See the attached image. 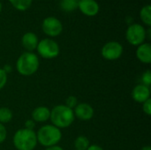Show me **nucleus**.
<instances>
[{"instance_id": "obj_20", "label": "nucleus", "mask_w": 151, "mask_h": 150, "mask_svg": "<svg viewBox=\"0 0 151 150\" xmlns=\"http://www.w3.org/2000/svg\"><path fill=\"white\" fill-rule=\"evenodd\" d=\"M78 104V99L76 96H73V95H71V96H68L65 100V106H67L68 108L73 110Z\"/></svg>"}, {"instance_id": "obj_8", "label": "nucleus", "mask_w": 151, "mask_h": 150, "mask_svg": "<svg viewBox=\"0 0 151 150\" xmlns=\"http://www.w3.org/2000/svg\"><path fill=\"white\" fill-rule=\"evenodd\" d=\"M42 31L50 37H56L62 33L63 26L59 19L55 17H48L42 21Z\"/></svg>"}, {"instance_id": "obj_3", "label": "nucleus", "mask_w": 151, "mask_h": 150, "mask_svg": "<svg viewBox=\"0 0 151 150\" xmlns=\"http://www.w3.org/2000/svg\"><path fill=\"white\" fill-rule=\"evenodd\" d=\"M37 142L45 148L56 146L62 139L61 130L53 125H45L36 133Z\"/></svg>"}, {"instance_id": "obj_4", "label": "nucleus", "mask_w": 151, "mask_h": 150, "mask_svg": "<svg viewBox=\"0 0 151 150\" xmlns=\"http://www.w3.org/2000/svg\"><path fill=\"white\" fill-rule=\"evenodd\" d=\"M12 142L17 150H34L38 143L36 133L26 128L19 129L13 135Z\"/></svg>"}, {"instance_id": "obj_5", "label": "nucleus", "mask_w": 151, "mask_h": 150, "mask_svg": "<svg viewBox=\"0 0 151 150\" xmlns=\"http://www.w3.org/2000/svg\"><path fill=\"white\" fill-rule=\"evenodd\" d=\"M38 54L45 59H52L59 55V46L52 39L45 38L38 42L36 47Z\"/></svg>"}, {"instance_id": "obj_28", "label": "nucleus", "mask_w": 151, "mask_h": 150, "mask_svg": "<svg viewBox=\"0 0 151 150\" xmlns=\"http://www.w3.org/2000/svg\"><path fill=\"white\" fill-rule=\"evenodd\" d=\"M3 69H4V71L6 73H9V72H12V68H11V66H9V65H4Z\"/></svg>"}, {"instance_id": "obj_29", "label": "nucleus", "mask_w": 151, "mask_h": 150, "mask_svg": "<svg viewBox=\"0 0 151 150\" xmlns=\"http://www.w3.org/2000/svg\"><path fill=\"white\" fill-rule=\"evenodd\" d=\"M142 150H151V147L150 146H145L142 149Z\"/></svg>"}, {"instance_id": "obj_18", "label": "nucleus", "mask_w": 151, "mask_h": 150, "mask_svg": "<svg viewBox=\"0 0 151 150\" xmlns=\"http://www.w3.org/2000/svg\"><path fill=\"white\" fill-rule=\"evenodd\" d=\"M13 114L12 111L7 107H1L0 108V123L4 125L9 123L12 119Z\"/></svg>"}, {"instance_id": "obj_19", "label": "nucleus", "mask_w": 151, "mask_h": 150, "mask_svg": "<svg viewBox=\"0 0 151 150\" xmlns=\"http://www.w3.org/2000/svg\"><path fill=\"white\" fill-rule=\"evenodd\" d=\"M9 1L12 4V6L17 10L26 11L30 7L33 0H9Z\"/></svg>"}, {"instance_id": "obj_9", "label": "nucleus", "mask_w": 151, "mask_h": 150, "mask_svg": "<svg viewBox=\"0 0 151 150\" xmlns=\"http://www.w3.org/2000/svg\"><path fill=\"white\" fill-rule=\"evenodd\" d=\"M73 113L74 117L77 118L82 121H88L94 117L95 111L90 104L87 103H78L77 106L73 109Z\"/></svg>"}, {"instance_id": "obj_11", "label": "nucleus", "mask_w": 151, "mask_h": 150, "mask_svg": "<svg viewBox=\"0 0 151 150\" xmlns=\"http://www.w3.org/2000/svg\"><path fill=\"white\" fill-rule=\"evenodd\" d=\"M78 7L87 16H95L99 11V5L95 0H80Z\"/></svg>"}, {"instance_id": "obj_25", "label": "nucleus", "mask_w": 151, "mask_h": 150, "mask_svg": "<svg viewBox=\"0 0 151 150\" xmlns=\"http://www.w3.org/2000/svg\"><path fill=\"white\" fill-rule=\"evenodd\" d=\"M35 127V122L31 118V119H27L25 122V128L27 130H34V128Z\"/></svg>"}, {"instance_id": "obj_22", "label": "nucleus", "mask_w": 151, "mask_h": 150, "mask_svg": "<svg viewBox=\"0 0 151 150\" xmlns=\"http://www.w3.org/2000/svg\"><path fill=\"white\" fill-rule=\"evenodd\" d=\"M7 82V73L4 71L3 68H0V90L4 88Z\"/></svg>"}, {"instance_id": "obj_6", "label": "nucleus", "mask_w": 151, "mask_h": 150, "mask_svg": "<svg viewBox=\"0 0 151 150\" xmlns=\"http://www.w3.org/2000/svg\"><path fill=\"white\" fill-rule=\"evenodd\" d=\"M126 37L130 44L134 46H139L144 43V41L147 37L146 29L140 24H131L127 27Z\"/></svg>"}, {"instance_id": "obj_10", "label": "nucleus", "mask_w": 151, "mask_h": 150, "mask_svg": "<svg viewBox=\"0 0 151 150\" xmlns=\"http://www.w3.org/2000/svg\"><path fill=\"white\" fill-rule=\"evenodd\" d=\"M132 98L136 103H143L147 100L150 99V88L143 84H139V85L135 86L132 91Z\"/></svg>"}, {"instance_id": "obj_27", "label": "nucleus", "mask_w": 151, "mask_h": 150, "mask_svg": "<svg viewBox=\"0 0 151 150\" xmlns=\"http://www.w3.org/2000/svg\"><path fill=\"white\" fill-rule=\"evenodd\" d=\"M44 150H64L63 148H61L60 146H52V147H49V148H46Z\"/></svg>"}, {"instance_id": "obj_12", "label": "nucleus", "mask_w": 151, "mask_h": 150, "mask_svg": "<svg viewBox=\"0 0 151 150\" xmlns=\"http://www.w3.org/2000/svg\"><path fill=\"white\" fill-rule=\"evenodd\" d=\"M38 37L35 34L32 32H27L26 33L21 39V43L22 46L28 52H33V50H36V47L38 45Z\"/></svg>"}, {"instance_id": "obj_16", "label": "nucleus", "mask_w": 151, "mask_h": 150, "mask_svg": "<svg viewBox=\"0 0 151 150\" xmlns=\"http://www.w3.org/2000/svg\"><path fill=\"white\" fill-rule=\"evenodd\" d=\"M140 16L141 19L142 20V22L147 25L148 27L151 26V7L150 4H147L145 6H143L140 12Z\"/></svg>"}, {"instance_id": "obj_15", "label": "nucleus", "mask_w": 151, "mask_h": 150, "mask_svg": "<svg viewBox=\"0 0 151 150\" xmlns=\"http://www.w3.org/2000/svg\"><path fill=\"white\" fill-rule=\"evenodd\" d=\"M89 146H90L89 140L86 136H84V135L78 136L75 139V141H74L75 150H87Z\"/></svg>"}, {"instance_id": "obj_14", "label": "nucleus", "mask_w": 151, "mask_h": 150, "mask_svg": "<svg viewBox=\"0 0 151 150\" xmlns=\"http://www.w3.org/2000/svg\"><path fill=\"white\" fill-rule=\"evenodd\" d=\"M136 57L143 64L151 63V45L150 43H142L138 46L136 50Z\"/></svg>"}, {"instance_id": "obj_2", "label": "nucleus", "mask_w": 151, "mask_h": 150, "mask_svg": "<svg viewBox=\"0 0 151 150\" xmlns=\"http://www.w3.org/2000/svg\"><path fill=\"white\" fill-rule=\"evenodd\" d=\"M39 65L40 61L37 55L28 51L22 53L16 62L17 71L22 76H31L35 74L38 71Z\"/></svg>"}, {"instance_id": "obj_30", "label": "nucleus", "mask_w": 151, "mask_h": 150, "mask_svg": "<svg viewBox=\"0 0 151 150\" xmlns=\"http://www.w3.org/2000/svg\"><path fill=\"white\" fill-rule=\"evenodd\" d=\"M1 11H2V4H1V3H0V12H1Z\"/></svg>"}, {"instance_id": "obj_26", "label": "nucleus", "mask_w": 151, "mask_h": 150, "mask_svg": "<svg viewBox=\"0 0 151 150\" xmlns=\"http://www.w3.org/2000/svg\"><path fill=\"white\" fill-rule=\"evenodd\" d=\"M87 150H104V149L98 145H90Z\"/></svg>"}, {"instance_id": "obj_31", "label": "nucleus", "mask_w": 151, "mask_h": 150, "mask_svg": "<svg viewBox=\"0 0 151 150\" xmlns=\"http://www.w3.org/2000/svg\"><path fill=\"white\" fill-rule=\"evenodd\" d=\"M74 150H75V149H74Z\"/></svg>"}, {"instance_id": "obj_17", "label": "nucleus", "mask_w": 151, "mask_h": 150, "mask_svg": "<svg viewBox=\"0 0 151 150\" xmlns=\"http://www.w3.org/2000/svg\"><path fill=\"white\" fill-rule=\"evenodd\" d=\"M78 0H61L60 7L66 12H71L78 8Z\"/></svg>"}, {"instance_id": "obj_23", "label": "nucleus", "mask_w": 151, "mask_h": 150, "mask_svg": "<svg viewBox=\"0 0 151 150\" xmlns=\"http://www.w3.org/2000/svg\"><path fill=\"white\" fill-rule=\"evenodd\" d=\"M142 111L147 116L151 115V99L147 100L142 103Z\"/></svg>"}, {"instance_id": "obj_24", "label": "nucleus", "mask_w": 151, "mask_h": 150, "mask_svg": "<svg viewBox=\"0 0 151 150\" xmlns=\"http://www.w3.org/2000/svg\"><path fill=\"white\" fill-rule=\"evenodd\" d=\"M6 137H7L6 128L4 127V126L3 124L0 123V144L4 142V141L6 140Z\"/></svg>"}, {"instance_id": "obj_21", "label": "nucleus", "mask_w": 151, "mask_h": 150, "mask_svg": "<svg viewBox=\"0 0 151 150\" xmlns=\"http://www.w3.org/2000/svg\"><path fill=\"white\" fill-rule=\"evenodd\" d=\"M142 84L147 86L150 88L151 84V71L150 70H147L146 72H143L142 76Z\"/></svg>"}, {"instance_id": "obj_1", "label": "nucleus", "mask_w": 151, "mask_h": 150, "mask_svg": "<svg viewBox=\"0 0 151 150\" xmlns=\"http://www.w3.org/2000/svg\"><path fill=\"white\" fill-rule=\"evenodd\" d=\"M75 117L73 110L68 108L65 104L56 105L50 110V120L51 125L59 129L67 128L74 122Z\"/></svg>"}, {"instance_id": "obj_7", "label": "nucleus", "mask_w": 151, "mask_h": 150, "mask_svg": "<svg viewBox=\"0 0 151 150\" xmlns=\"http://www.w3.org/2000/svg\"><path fill=\"white\" fill-rule=\"evenodd\" d=\"M101 54L106 60H117L123 54V46L118 42H109L105 43L102 48Z\"/></svg>"}, {"instance_id": "obj_13", "label": "nucleus", "mask_w": 151, "mask_h": 150, "mask_svg": "<svg viewBox=\"0 0 151 150\" xmlns=\"http://www.w3.org/2000/svg\"><path fill=\"white\" fill-rule=\"evenodd\" d=\"M31 116L35 123H44L50 119V110L46 106H39L33 111Z\"/></svg>"}]
</instances>
